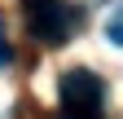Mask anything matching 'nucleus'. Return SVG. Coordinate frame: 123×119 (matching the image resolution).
I'll use <instances>...</instances> for the list:
<instances>
[{
    "mask_svg": "<svg viewBox=\"0 0 123 119\" xmlns=\"http://www.w3.org/2000/svg\"><path fill=\"white\" fill-rule=\"evenodd\" d=\"M105 31H110V40H114V44H123V5H119V13L110 18V26H105Z\"/></svg>",
    "mask_w": 123,
    "mask_h": 119,
    "instance_id": "obj_3",
    "label": "nucleus"
},
{
    "mask_svg": "<svg viewBox=\"0 0 123 119\" xmlns=\"http://www.w3.org/2000/svg\"><path fill=\"white\" fill-rule=\"evenodd\" d=\"M9 57H13V49H9V40H5V26H0V66H5Z\"/></svg>",
    "mask_w": 123,
    "mask_h": 119,
    "instance_id": "obj_4",
    "label": "nucleus"
},
{
    "mask_svg": "<svg viewBox=\"0 0 123 119\" xmlns=\"http://www.w3.org/2000/svg\"><path fill=\"white\" fill-rule=\"evenodd\" d=\"M62 119H70V115H62Z\"/></svg>",
    "mask_w": 123,
    "mask_h": 119,
    "instance_id": "obj_5",
    "label": "nucleus"
},
{
    "mask_svg": "<svg viewBox=\"0 0 123 119\" xmlns=\"http://www.w3.org/2000/svg\"><path fill=\"white\" fill-rule=\"evenodd\" d=\"M57 93H62V110H66L70 119H97L101 97H105V84L92 75V71L75 66V71H66V75H62Z\"/></svg>",
    "mask_w": 123,
    "mask_h": 119,
    "instance_id": "obj_1",
    "label": "nucleus"
},
{
    "mask_svg": "<svg viewBox=\"0 0 123 119\" xmlns=\"http://www.w3.org/2000/svg\"><path fill=\"white\" fill-rule=\"evenodd\" d=\"M26 26L44 44H62L70 31V9L66 0H26Z\"/></svg>",
    "mask_w": 123,
    "mask_h": 119,
    "instance_id": "obj_2",
    "label": "nucleus"
}]
</instances>
